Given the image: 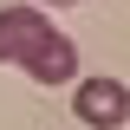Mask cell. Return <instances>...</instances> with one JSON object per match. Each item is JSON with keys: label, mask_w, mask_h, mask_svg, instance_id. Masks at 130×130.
Returning <instances> with one entry per match:
<instances>
[{"label": "cell", "mask_w": 130, "mask_h": 130, "mask_svg": "<svg viewBox=\"0 0 130 130\" xmlns=\"http://www.w3.org/2000/svg\"><path fill=\"white\" fill-rule=\"evenodd\" d=\"M78 85V78H72ZM72 117L91 130H124L130 124V85L124 78H85L78 91H72Z\"/></svg>", "instance_id": "6da1fadb"}, {"label": "cell", "mask_w": 130, "mask_h": 130, "mask_svg": "<svg viewBox=\"0 0 130 130\" xmlns=\"http://www.w3.org/2000/svg\"><path fill=\"white\" fill-rule=\"evenodd\" d=\"M32 7H85V0H32Z\"/></svg>", "instance_id": "277c9868"}, {"label": "cell", "mask_w": 130, "mask_h": 130, "mask_svg": "<svg viewBox=\"0 0 130 130\" xmlns=\"http://www.w3.org/2000/svg\"><path fill=\"white\" fill-rule=\"evenodd\" d=\"M46 32H52L46 7H32V0L0 7V65H20V52H26L32 39H46Z\"/></svg>", "instance_id": "3957f363"}, {"label": "cell", "mask_w": 130, "mask_h": 130, "mask_svg": "<svg viewBox=\"0 0 130 130\" xmlns=\"http://www.w3.org/2000/svg\"><path fill=\"white\" fill-rule=\"evenodd\" d=\"M20 72H26L32 85H72V78H78V46L52 26L46 39H32V46L20 52Z\"/></svg>", "instance_id": "7a4b0ae2"}]
</instances>
